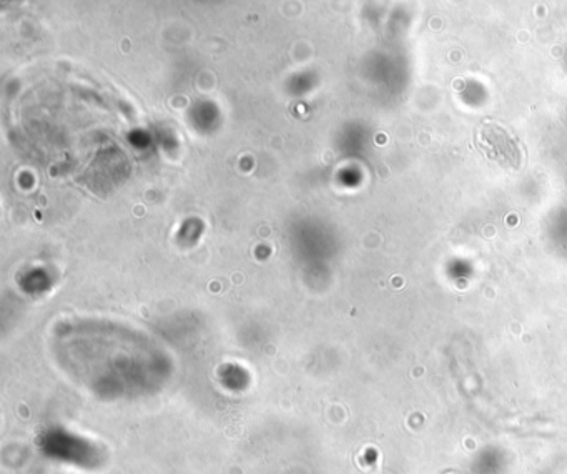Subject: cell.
<instances>
[{
	"label": "cell",
	"instance_id": "1",
	"mask_svg": "<svg viewBox=\"0 0 567 474\" xmlns=\"http://www.w3.org/2000/svg\"><path fill=\"white\" fill-rule=\"evenodd\" d=\"M474 145L477 151L501 167L517 171L524 162V151L516 135L496 122H484L477 128Z\"/></svg>",
	"mask_w": 567,
	"mask_h": 474
}]
</instances>
